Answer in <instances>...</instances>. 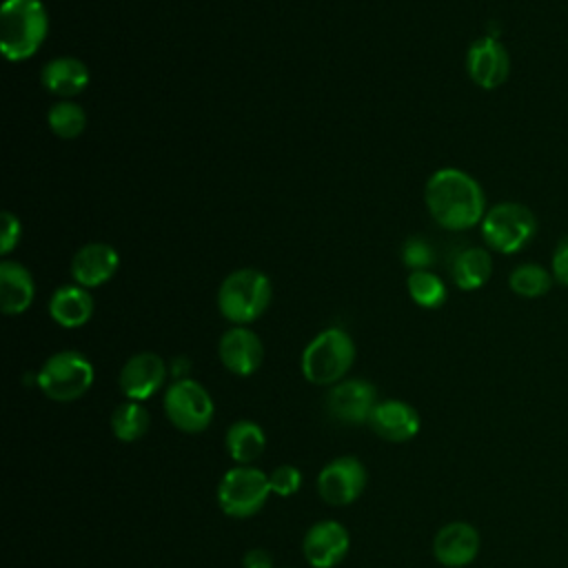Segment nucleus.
Masks as SVG:
<instances>
[{
  "label": "nucleus",
  "instance_id": "nucleus-1",
  "mask_svg": "<svg viewBox=\"0 0 568 568\" xmlns=\"http://www.w3.org/2000/svg\"><path fill=\"white\" fill-rule=\"evenodd\" d=\"M430 217L446 231H468L481 224L486 215V195L481 184L455 166L437 169L424 189Z\"/></svg>",
  "mask_w": 568,
  "mask_h": 568
},
{
  "label": "nucleus",
  "instance_id": "nucleus-2",
  "mask_svg": "<svg viewBox=\"0 0 568 568\" xmlns=\"http://www.w3.org/2000/svg\"><path fill=\"white\" fill-rule=\"evenodd\" d=\"M49 16L40 0H4L0 9V49L7 60L31 58L44 42Z\"/></svg>",
  "mask_w": 568,
  "mask_h": 568
},
{
  "label": "nucleus",
  "instance_id": "nucleus-3",
  "mask_svg": "<svg viewBox=\"0 0 568 568\" xmlns=\"http://www.w3.org/2000/svg\"><path fill=\"white\" fill-rule=\"evenodd\" d=\"M273 286L266 273L257 268H237L229 273L217 288V308L235 326H244L262 317L268 308Z\"/></svg>",
  "mask_w": 568,
  "mask_h": 568
},
{
  "label": "nucleus",
  "instance_id": "nucleus-4",
  "mask_svg": "<svg viewBox=\"0 0 568 568\" xmlns=\"http://www.w3.org/2000/svg\"><path fill=\"white\" fill-rule=\"evenodd\" d=\"M355 362L353 337L337 326L317 333L302 353V373L315 386H333L344 379Z\"/></svg>",
  "mask_w": 568,
  "mask_h": 568
},
{
  "label": "nucleus",
  "instance_id": "nucleus-5",
  "mask_svg": "<svg viewBox=\"0 0 568 568\" xmlns=\"http://www.w3.org/2000/svg\"><path fill=\"white\" fill-rule=\"evenodd\" d=\"M481 237L488 248L513 255L526 248L537 235V217L521 202H499L481 220Z\"/></svg>",
  "mask_w": 568,
  "mask_h": 568
},
{
  "label": "nucleus",
  "instance_id": "nucleus-6",
  "mask_svg": "<svg viewBox=\"0 0 568 568\" xmlns=\"http://www.w3.org/2000/svg\"><path fill=\"white\" fill-rule=\"evenodd\" d=\"M93 364L78 351L51 355L36 375L40 390L53 402H73L93 384Z\"/></svg>",
  "mask_w": 568,
  "mask_h": 568
},
{
  "label": "nucleus",
  "instance_id": "nucleus-7",
  "mask_svg": "<svg viewBox=\"0 0 568 568\" xmlns=\"http://www.w3.org/2000/svg\"><path fill=\"white\" fill-rule=\"evenodd\" d=\"M268 495V477L251 464H237L235 468L226 470L217 484V504L229 517L235 519H246L260 513Z\"/></svg>",
  "mask_w": 568,
  "mask_h": 568
},
{
  "label": "nucleus",
  "instance_id": "nucleus-8",
  "mask_svg": "<svg viewBox=\"0 0 568 568\" xmlns=\"http://www.w3.org/2000/svg\"><path fill=\"white\" fill-rule=\"evenodd\" d=\"M213 410V397L195 379H175L164 393V413L184 433H202L211 424Z\"/></svg>",
  "mask_w": 568,
  "mask_h": 568
},
{
  "label": "nucleus",
  "instance_id": "nucleus-9",
  "mask_svg": "<svg viewBox=\"0 0 568 568\" xmlns=\"http://www.w3.org/2000/svg\"><path fill=\"white\" fill-rule=\"evenodd\" d=\"M366 486V468L355 457H337L317 475L320 497L331 506L353 504Z\"/></svg>",
  "mask_w": 568,
  "mask_h": 568
},
{
  "label": "nucleus",
  "instance_id": "nucleus-10",
  "mask_svg": "<svg viewBox=\"0 0 568 568\" xmlns=\"http://www.w3.org/2000/svg\"><path fill=\"white\" fill-rule=\"evenodd\" d=\"M466 71L473 84L479 89H497L510 75V55L508 49L493 36H484L468 47Z\"/></svg>",
  "mask_w": 568,
  "mask_h": 568
},
{
  "label": "nucleus",
  "instance_id": "nucleus-11",
  "mask_svg": "<svg viewBox=\"0 0 568 568\" xmlns=\"http://www.w3.org/2000/svg\"><path fill=\"white\" fill-rule=\"evenodd\" d=\"M351 546V537L348 530L333 519H324L313 524L304 539H302V552L304 559L313 566V568H333L337 566Z\"/></svg>",
  "mask_w": 568,
  "mask_h": 568
},
{
  "label": "nucleus",
  "instance_id": "nucleus-12",
  "mask_svg": "<svg viewBox=\"0 0 568 568\" xmlns=\"http://www.w3.org/2000/svg\"><path fill=\"white\" fill-rule=\"evenodd\" d=\"M375 404V388L366 379H342L326 395L328 413L346 424L368 422Z\"/></svg>",
  "mask_w": 568,
  "mask_h": 568
},
{
  "label": "nucleus",
  "instance_id": "nucleus-13",
  "mask_svg": "<svg viewBox=\"0 0 568 568\" xmlns=\"http://www.w3.org/2000/svg\"><path fill=\"white\" fill-rule=\"evenodd\" d=\"M166 379V364L158 353H135L120 371V390L131 402L153 397Z\"/></svg>",
  "mask_w": 568,
  "mask_h": 568
},
{
  "label": "nucleus",
  "instance_id": "nucleus-14",
  "mask_svg": "<svg viewBox=\"0 0 568 568\" xmlns=\"http://www.w3.org/2000/svg\"><path fill=\"white\" fill-rule=\"evenodd\" d=\"M479 532L468 521H450L442 526L433 539L435 559L446 568H464L479 555Z\"/></svg>",
  "mask_w": 568,
  "mask_h": 568
},
{
  "label": "nucleus",
  "instance_id": "nucleus-15",
  "mask_svg": "<svg viewBox=\"0 0 568 568\" xmlns=\"http://www.w3.org/2000/svg\"><path fill=\"white\" fill-rule=\"evenodd\" d=\"M217 353H220L224 368L240 377L253 375L262 366V359H264L262 339L257 337V333H253L246 326L229 328L220 337Z\"/></svg>",
  "mask_w": 568,
  "mask_h": 568
},
{
  "label": "nucleus",
  "instance_id": "nucleus-16",
  "mask_svg": "<svg viewBox=\"0 0 568 568\" xmlns=\"http://www.w3.org/2000/svg\"><path fill=\"white\" fill-rule=\"evenodd\" d=\"M120 266L118 251L104 242H89L71 260V277L78 286L93 288L109 282Z\"/></svg>",
  "mask_w": 568,
  "mask_h": 568
},
{
  "label": "nucleus",
  "instance_id": "nucleus-17",
  "mask_svg": "<svg viewBox=\"0 0 568 568\" xmlns=\"http://www.w3.org/2000/svg\"><path fill=\"white\" fill-rule=\"evenodd\" d=\"M368 424L382 439L402 444L419 433L422 422L410 404L402 399H386L375 404Z\"/></svg>",
  "mask_w": 568,
  "mask_h": 568
},
{
  "label": "nucleus",
  "instance_id": "nucleus-18",
  "mask_svg": "<svg viewBox=\"0 0 568 568\" xmlns=\"http://www.w3.org/2000/svg\"><path fill=\"white\" fill-rule=\"evenodd\" d=\"M89 69L80 58L60 55L42 67L40 80L44 89L58 98H73L89 84Z\"/></svg>",
  "mask_w": 568,
  "mask_h": 568
},
{
  "label": "nucleus",
  "instance_id": "nucleus-19",
  "mask_svg": "<svg viewBox=\"0 0 568 568\" xmlns=\"http://www.w3.org/2000/svg\"><path fill=\"white\" fill-rule=\"evenodd\" d=\"M36 295V284L31 273L13 262L4 260L0 264V306L4 315H20L24 313Z\"/></svg>",
  "mask_w": 568,
  "mask_h": 568
},
{
  "label": "nucleus",
  "instance_id": "nucleus-20",
  "mask_svg": "<svg viewBox=\"0 0 568 568\" xmlns=\"http://www.w3.org/2000/svg\"><path fill=\"white\" fill-rule=\"evenodd\" d=\"M49 315L62 328L84 326L93 315V297L84 286H60L49 300Z\"/></svg>",
  "mask_w": 568,
  "mask_h": 568
},
{
  "label": "nucleus",
  "instance_id": "nucleus-21",
  "mask_svg": "<svg viewBox=\"0 0 568 568\" xmlns=\"http://www.w3.org/2000/svg\"><path fill=\"white\" fill-rule=\"evenodd\" d=\"M224 444H226V453L231 455L233 462H237L242 466H248L251 462H255L264 453L266 435H264L260 424L248 422V419H240L226 430Z\"/></svg>",
  "mask_w": 568,
  "mask_h": 568
},
{
  "label": "nucleus",
  "instance_id": "nucleus-22",
  "mask_svg": "<svg viewBox=\"0 0 568 568\" xmlns=\"http://www.w3.org/2000/svg\"><path fill=\"white\" fill-rule=\"evenodd\" d=\"M493 275V257L486 248L470 246L464 248L453 262V280L462 291L481 288Z\"/></svg>",
  "mask_w": 568,
  "mask_h": 568
},
{
  "label": "nucleus",
  "instance_id": "nucleus-23",
  "mask_svg": "<svg viewBox=\"0 0 568 568\" xmlns=\"http://www.w3.org/2000/svg\"><path fill=\"white\" fill-rule=\"evenodd\" d=\"M555 284V277L550 268L535 264V262H524L515 266L508 275V286L517 297L524 300H537L544 297Z\"/></svg>",
  "mask_w": 568,
  "mask_h": 568
},
{
  "label": "nucleus",
  "instance_id": "nucleus-24",
  "mask_svg": "<svg viewBox=\"0 0 568 568\" xmlns=\"http://www.w3.org/2000/svg\"><path fill=\"white\" fill-rule=\"evenodd\" d=\"M151 417L140 402H124L111 413V430L120 442H135L149 430Z\"/></svg>",
  "mask_w": 568,
  "mask_h": 568
},
{
  "label": "nucleus",
  "instance_id": "nucleus-25",
  "mask_svg": "<svg viewBox=\"0 0 568 568\" xmlns=\"http://www.w3.org/2000/svg\"><path fill=\"white\" fill-rule=\"evenodd\" d=\"M47 124L49 129L62 138V140H73L78 138L84 126H87V113L80 104L71 102V100H60L55 102L49 113H47Z\"/></svg>",
  "mask_w": 568,
  "mask_h": 568
},
{
  "label": "nucleus",
  "instance_id": "nucleus-26",
  "mask_svg": "<svg viewBox=\"0 0 568 568\" xmlns=\"http://www.w3.org/2000/svg\"><path fill=\"white\" fill-rule=\"evenodd\" d=\"M410 300L422 308H439L446 302V284L430 271H413L406 280Z\"/></svg>",
  "mask_w": 568,
  "mask_h": 568
},
{
  "label": "nucleus",
  "instance_id": "nucleus-27",
  "mask_svg": "<svg viewBox=\"0 0 568 568\" xmlns=\"http://www.w3.org/2000/svg\"><path fill=\"white\" fill-rule=\"evenodd\" d=\"M402 262L406 266H410L413 271H426L435 262L433 246L424 237H419V235L408 237L402 244Z\"/></svg>",
  "mask_w": 568,
  "mask_h": 568
},
{
  "label": "nucleus",
  "instance_id": "nucleus-28",
  "mask_svg": "<svg viewBox=\"0 0 568 568\" xmlns=\"http://www.w3.org/2000/svg\"><path fill=\"white\" fill-rule=\"evenodd\" d=\"M268 484H271V493L280 497H291L302 486V473L291 464H282L268 475Z\"/></svg>",
  "mask_w": 568,
  "mask_h": 568
},
{
  "label": "nucleus",
  "instance_id": "nucleus-29",
  "mask_svg": "<svg viewBox=\"0 0 568 568\" xmlns=\"http://www.w3.org/2000/svg\"><path fill=\"white\" fill-rule=\"evenodd\" d=\"M20 235H22V226L18 215H13L11 211H2L0 213V253L9 255L18 246Z\"/></svg>",
  "mask_w": 568,
  "mask_h": 568
},
{
  "label": "nucleus",
  "instance_id": "nucleus-30",
  "mask_svg": "<svg viewBox=\"0 0 568 568\" xmlns=\"http://www.w3.org/2000/svg\"><path fill=\"white\" fill-rule=\"evenodd\" d=\"M550 273H552L555 282H559L561 286L568 288V235H564L552 251Z\"/></svg>",
  "mask_w": 568,
  "mask_h": 568
},
{
  "label": "nucleus",
  "instance_id": "nucleus-31",
  "mask_svg": "<svg viewBox=\"0 0 568 568\" xmlns=\"http://www.w3.org/2000/svg\"><path fill=\"white\" fill-rule=\"evenodd\" d=\"M242 564H244V568H273L271 555H268L266 550H262V548L248 550V552L244 555Z\"/></svg>",
  "mask_w": 568,
  "mask_h": 568
}]
</instances>
